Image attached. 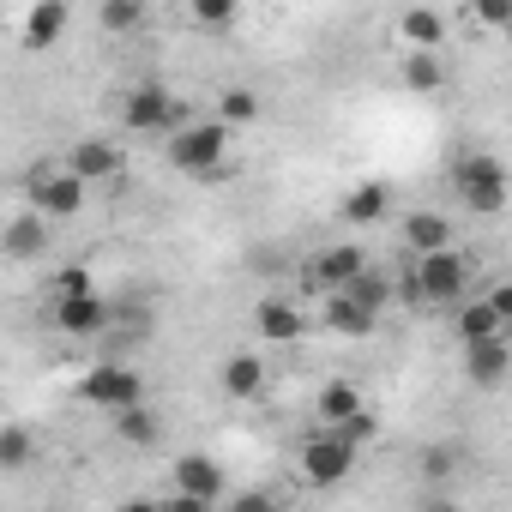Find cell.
<instances>
[{
    "instance_id": "1",
    "label": "cell",
    "mask_w": 512,
    "mask_h": 512,
    "mask_svg": "<svg viewBox=\"0 0 512 512\" xmlns=\"http://www.w3.org/2000/svg\"><path fill=\"white\" fill-rule=\"evenodd\" d=\"M404 302H428V308H458V302H470V290H476V260L464 247H440V253H428V260H410V272L392 284Z\"/></svg>"
},
{
    "instance_id": "2",
    "label": "cell",
    "mask_w": 512,
    "mask_h": 512,
    "mask_svg": "<svg viewBox=\"0 0 512 512\" xmlns=\"http://www.w3.org/2000/svg\"><path fill=\"white\" fill-rule=\"evenodd\" d=\"M163 157H169V169H181V175H193V181H217V175L229 169V127H217V121H187L181 133H169Z\"/></svg>"
},
{
    "instance_id": "3",
    "label": "cell",
    "mask_w": 512,
    "mask_h": 512,
    "mask_svg": "<svg viewBox=\"0 0 512 512\" xmlns=\"http://www.w3.org/2000/svg\"><path fill=\"white\" fill-rule=\"evenodd\" d=\"M121 127L127 133H181L187 127V97H175L163 79H139L121 91Z\"/></svg>"
},
{
    "instance_id": "4",
    "label": "cell",
    "mask_w": 512,
    "mask_h": 512,
    "mask_svg": "<svg viewBox=\"0 0 512 512\" xmlns=\"http://www.w3.org/2000/svg\"><path fill=\"white\" fill-rule=\"evenodd\" d=\"M452 187H458L464 211H476V217H500L512 181H506V163H500L494 151H470V157L452 163Z\"/></svg>"
},
{
    "instance_id": "5",
    "label": "cell",
    "mask_w": 512,
    "mask_h": 512,
    "mask_svg": "<svg viewBox=\"0 0 512 512\" xmlns=\"http://www.w3.org/2000/svg\"><path fill=\"white\" fill-rule=\"evenodd\" d=\"M79 398H85L91 410L121 416V410L145 404V380H139V368H133V362H97V368H85V374H79Z\"/></svg>"
},
{
    "instance_id": "6",
    "label": "cell",
    "mask_w": 512,
    "mask_h": 512,
    "mask_svg": "<svg viewBox=\"0 0 512 512\" xmlns=\"http://www.w3.org/2000/svg\"><path fill=\"white\" fill-rule=\"evenodd\" d=\"M25 199H31V211H37L43 223H61V217H79V211H85L91 187L73 181V175L55 163V169H31V175H25Z\"/></svg>"
},
{
    "instance_id": "7",
    "label": "cell",
    "mask_w": 512,
    "mask_h": 512,
    "mask_svg": "<svg viewBox=\"0 0 512 512\" xmlns=\"http://www.w3.org/2000/svg\"><path fill=\"white\" fill-rule=\"evenodd\" d=\"M296 470H302V482L308 488H338V482H350V470H356V452L338 440V434H308L302 440V452H296Z\"/></svg>"
},
{
    "instance_id": "8",
    "label": "cell",
    "mask_w": 512,
    "mask_h": 512,
    "mask_svg": "<svg viewBox=\"0 0 512 512\" xmlns=\"http://www.w3.org/2000/svg\"><path fill=\"white\" fill-rule=\"evenodd\" d=\"M121 163H127V151L115 145V139H79V145H67V157H61V169L73 175V181H85V187H97V181H115L121 175Z\"/></svg>"
},
{
    "instance_id": "9",
    "label": "cell",
    "mask_w": 512,
    "mask_h": 512,
    "mask_svg": "<svg viewBox=\"0 0 512 512\" xmlns=\"http://www.w3.org/2000/svg\"><path fill=\"white\" fill-rule=\"evenodd\" d=\"M169 494H187V500H205V506H223V464L211 452H181L169 464Z\"/></svg>"
},
{
    "instance_id": "10",
    "label": "cell",
    "mask_w": 512,
    "mask_h": 512,
    "mask_svg": "<svg viewBox=\"0 0 512 512\" xmlns=\"http://www.w3.org/2000/svg\"><path fill=\"white\" fill-rule=\"evenodd\" d=\"M368 272V253L356 247V241H338V247H326L320 260H314V284L326 290V296H338V290H350L356 278Z\"/></svg>"
},
{
    "instance_id": "11",
    "label": "cell",
    "mask_w": 512,
    "mask_h": 512,
    "mask_svg": "<svg viewBox=\"0 0 512 512\" xmlns=\"http://www.w3.org/2000/svg\"><path fill=\"white\" fill-rule=\"evenodd\" d=\"M217 386H223V398H235V404H253L266 392V356H253V350H235V356H223V368H217Z\"/></svg>"
},
{
    "instance_id": "12",
    "label": "cell",
    "mask_w": 512,
    "mask_h": 512,
    "mask_svg": "<svg viewBox=\"0 0 512 512\" xmlns=\"http://www.w3.org/2000/svg\"><path fill=\"white\" fill-rule=\"evenodd\" d=\"M55 326L67 338H103L115 326V308L103 296H73V302H55Z\"/></svg>"
},
{
    "instance_id": "13",
    "label": "cell",
    "mask_w": 512,
    "mask_h": 512,
    "mask_svg": "<svg viewBox=\"0 0 512 512\" xmlns=\"http://www.w3.org/2000/svg\"><path fill=\"white\" fill-rule=\"evenodd\" d=\"M452 332H458L464 350H476V344H506V326H500V314H494L482 296H470V302L452 308Z\"/></svg>"
},
{
    "instance_id": "14",
    "label": "cell",
    "mask_w": 512,
    "mask_h": 512,
    "mask_svg": "<svg viewBox=\"0 0 512 512\" xmlns=\"http://www.w3.org/2000/svg\"><path fill=\"white\" fill-rule=\"evenodd\" d=\"M506 374H512V344H476V350H464V380L476 392H500Z\"/></svg>"
},
{
    "instance_id": "15",
    "label": "cell",
    "mask_w": 512,
    "mask_h": 512,
    "mask_svg": "<svg viewBox=\"0 0 512 512\" xmlns=\"http://www.w3.org/2000/svg\"><path fill=\"white\" fill-rule=\"evenodd\" d=\"M67 25H73V13L61 7V0H37V7L25 13V25H19V43L25 49H55L67 37Z\"/></svg>"
},
{
    "instance_id": "16",
    "label": "cell",
    "mask_w": 512,
    "mask_h": 512,
    "mask_svg": "<svg viewBox=\"0 0 512 512\" xmlns=\"http://www.w3.org/2000/svg\"><path fill=\"white\" fill-rule=\"evenodd\" d=\"M253 326H260V338H272V344H302V332H308L302 308L284 302V296H266L260 308H253Z\"/></svg>"
},
{
    "instance_id": "17",
    "label": "cell",
    "mask_w": 512,
    "mask_h": 512,
    "mask_svg": "<svg viewBox=\"0 0 512 512\" xmlns=\"http://www.w3.org/2000/svg\"><path fill=\"white\" fill-rule=\"evenodd\" d=\"M0 253H7V260H37V253H49V223L37 211H19L0 229Z\"/></svg>"
},
{
    "instance_id": "18",
    "label": "cell",
    "mask_w": 512,
    "mask_h": 512,
    "mask_svg": "<svg viewBox=\"0 0 512 512\" xmlns=\"http://www.w3.org/2000/svg\"><path fill=\"white\" fill-rule=\"evenodd\" d=\"M404 241H410V260H428V253L452 247V217L446 211H410L404 217Z\"/></svg>"
},
{
    "instance_id": "19",
    "label": "cell",
    "mask_w": 512,
    "mask_h": 512,
    "mask_svg": "<svg viewBox=\"0 0 512 512\" xmlns=\"http://www.w3.org/2000/svg\"><path fill=\"white\" fill-rule=\"evenodd\" d=\"M398 37H404V55H440L446 19H440L434 7H410V13L398 19Z\"/></svg>"
},
{
    "instance_id": "20",
    "label": "cell",
    "mask_w": 512,
    "mask_h": 512,
    "mask_svg": "<svg viewBox=\"0 0 512 512\" xmlns=\"http://www.w3.org/2000/svg\"><path fill=\"white\" fill-rule=\"evenodd\" d=\"M338 211H344V223L374 229V223L392 211V187H386V181H356V187L344 193V205H338Z\"/></svg>"
},
{
    "instance_id": "21",
    "label": "cell",
    "mask_w": 512,
    "mask_h": 512,
    "mask_svg": "<svg viewBox=\"0 0 512 512\" xmlns=\"http://www.w3.org/2000/svg\"><path fill=\"white\" fill-rule=\"evenodd\" d=\"M338 296H344V302H356V308H368V314L380 320V314H386V302H392L398 290H392V278H386L380 266H368V272H362L350 290H338Z\"/></svg>"
},
{
    "instance_id": "22",
    "label": "cell",
    "mask_w": 512,
    "mask_h": 512,
    "mask_svg": "<svg viewBox=\"0 0 512 512\" xmlns=\"http://www.w3.org/2000/svg\"><path fill=\"white\" fill-rule=\"evenodd\" d=\"M320 320H326L338 338H374V326H380L368 308H356V302H344V296H326V314H320Z\"/></svg>"
},
{
    "instance_id": "23",
    "label": "cell",
    "mask_w": 512,
    "mask_h": 512,
    "mask_svg": "<svg viewBox=\"0 0 512 512\" xmlns=\"http://www.w3.org/2000/svg\"><path fill=\"white\" fill-rule=\"evenodd\" d=\"M356 410H368L362 392H356V380H326V386H320V422H326V428L350 422Z\"/></svg>"
},
{
    "instance_id": "24",
    "label": "cell",
    "mask_w": 512,
    "mask_h": 512,
    "mask_svg": "<svg viewBox=\"0 0 512 512\" xmlns=\"http://www.w3.org/2000/svg\"><path fill=\"white\" fill-rule=\"evenodd\" d=\"M115 434H121V446H139V452H145V446H157V440H163V422H157V410H151V404H133V410H121V416H115Z\"/></svg>"
},
{
    "instance_id": "25",
    "label": "cell",
    "mask_w": 512,
    "mask_h": 512,
    "mask_svg": "<svg viewBox=\"0 0 512 512\" xmlns=\"http://www.w3.org/2000/svg\"><path fill=\"white\" fill-rule=\"evenodd\" d=\"M31 458H37V434L25 428V422H0V470H31Z\"/></svg>"
},
{
    "instance_id": "26",
    "label": "cell",
    "mask_w": 512,
    "mask_h": 512,
    "mask_svg": "<svg viewBox=\"0 0 512 512\" xmlns=\"http://www.w3.org/2000/svg\"><path fill=\"white\" fill-rule=\"evenodd\" d=\"M247 121H260V91L229 85V91L217 97V127H247Z\"/></svg>"
},
{
    "instance_id": "27",
    "label": "cell",
    "mask_w": 512,
    "mask_h": 512,
    "mask_svg": "<svg viewBox=\"0 0 512 512\" xmlns=\"http://www.w3.org/2000/svg\"><path fill=\"white\" fill-rule=\"evenodd\" d=\"M97 25H103L109 37H133V31L145 25V0H103V7H97Z\"/></svg>"
},
{
    "instance_id": "28",
    "label": "cell",
    "mask_w": 512,
    "mask_h": 512,
    "mask_svg": "<svg viewBox=\"0 0 512 512\" xmlns=\"http://www.w3.org/2000/svg\"><path fill=\"white\" fill-rule=\"evenodd\" d=\"M404 85H410L416 97H434V91L446 85V67H440V55H404Z\"/></svg>"
},
{
    "instance_id": "29",
    "label": "cell",
    "mask_w": 512,
    "mask_h": 512,
    "mask_svg": "<svg viewBox=\"0 0 512 512\" xmlns=\"http://www.w3.org/2000/svg\"><path fill=\"white\" fill-rule=\"evenodd\" d=\"M49 296H55V302H73V296H97V278H91L85 266H61V272L49 278Z\"/></svg>"
},
{
    "instance_id": "30",
    "label": "cell",
    "mask_w": 512,
    "mask_h": 512,
    "mask_svg": "<svg viewBox=\"0 0 512 512\" xmlns=\"http://www.w3.org/2000/svg\"><path fill=\"white\" fill-rule=\"evenodd\" d=\"M193 25H205V31H229L235 19H241V7H235V0H193Z\"/></svg>"
},
{
    "instance_id": "31",
    "label": "cell",
    "mask_w": 512,
    "mask_h": 512,
    "mask_svg": "<svg viewBox=\"0 0 512 512\" xmlns=\"http://www.w3.org/2000/svg\"><path fill=\"white\" fill-rule=\"evenodd\" d=\"M326 434H338V440H344L350 452H362V446H368V440L380 434V416H374V410H356L350 422H338V428H326Z\"/></svg>"
},
{
    "instance_id": "32",
    "label": "cell",
    "mask_w": 512,
    "mask_h": 512,
    "mask_svg": "<svg viewBox=\"0 0 512 512\" xmlns=\"http://www.w3.org/2000/svg\"><path fill=\"white\" fill-rule=\"evenodd\" d=\"M223 512H284V506H278V494H266V488H235V494L223 500Z\"/></svg>"
},
{
    "instance_id": "33",
    "label": "cell",
    "mask_w": 512,
    "mask_h": 512,
    "mask_svg": "<svg viewBox=\"0 0 512 512\" xmlns=\"http://www.w3.org/2000/svg\"><path fill=\"white\" fill-rule=\"evenodd\" d=\"M422 470H428V482H446V476L458 470V452H452V446H434V452L422 458Z\"/></svg>"
},
{
    "instance_id": "34",
    "label": "cell",
    "mask_w": 512,
    "mask_h": 512,
    "mask_svg": "<svg viewBox=\"0 0 512 512\" xmlns=\"http://www.w3.org/2000/svg\"><path fill=\"white\" fill-rule=\"evenodd\" d=\"M482 302H488V308L500 314V326H512V284H494V290H488Z\"/></svg>"
},
{
    "instance_id": "35",
    "label": "cell",
    "mask_w": 512,
    "mask_h": 512,
    "mask_svg": "<svg viewBox=\"0 0 512 512\" xmlns=\"http://www.w3.org/2000/svg\"><path fill=\"white\" fill-rule=\"evenodd\" d=\"M163 512H217V506H205V500H187V494H169V500H157Z\"/></svg>"
},
{
    "instance_id": "36",
    "label": "cell",
    "mask_w": 512,
    "mask_h": 512,
    "mask_svg": "<svg viewBox=\"0 0 512 512\" xmlns=\"http://www.w3.org/2000/svg\"><path fill=\"white\" fill-rule=\"evenodd\" d=\"M476 19H482V25H506L512 13H506V7H494V0H488V7H476Z\"/></svg>"
},
{
    "instance_id": "37",
    "label": "cell",
    "mask_w": 512,
    "mask_h": 512,
    "mask_svg": "<svg viewBox=\"0 0 512 512\" xmlns=\"http://www.w3.org/2000/svg\"><path fill=\"white\" fill-rule=\"evenodd\" d=\"M115 512H163V506H157V500H121Z\"/></svg>"
},
{
    "instance_id": "38",
    "label": "cell",
    "mask_w": 512,
    "mask_h": 512,
    "mask_svg": "<svg viewBox=\"0 0 512 512\" xmlns=\"http://www.w3.org/2000/svg\"><path fill=\"white\" fill-rule=\"evenodd\" d=\"M440 512H458V506H440Z\"/></svg>"
}]
</instances>
